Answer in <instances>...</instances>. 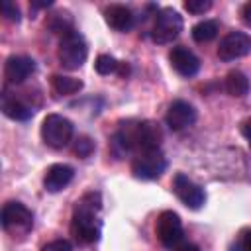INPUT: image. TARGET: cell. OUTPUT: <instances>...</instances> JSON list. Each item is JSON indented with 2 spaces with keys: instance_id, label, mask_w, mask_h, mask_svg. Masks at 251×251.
Masks as SVG:
<instances>
[{
  "instance_id": "31",
  "label": "cell",
  "mask_w": 251,
  "mask_h": 251,
  "mask_svg": "<svg viewBox=\"0 0 251 251\" xmlns=\"http://www.w3.org/2000/svg\"><path fill=\"white\" fill-rule=\"evenodd\" d=\"M118 73H120L122 76H127V75H129V65H127L126 61H120V67H118Z\"/></svg>"
},
{
  "instance_id": "17",
  "label": "cell",
  "mask_w": 251,
  "mask_h": 251,
  "mask_svg": "<svg viewBox=\"0 0 251 251\" xmlns=\"http://www.w3.org/2000/svg\"><path fill=\"white\" fill-rule=\"evenodd\" d=\"M226 90L235 96V98H243L247 92H249V78L245 73L241 71H229L226 75Z\"/></svg>"
},
{
  "instance_id": "7",
  "label": "cell",
  "mask_w": 251,
  "mask_h": 251,
  "mask_svg": "<svg viewBox=\"0 0 251 251\" xmlns=\"http://www.w3.org/2000/svg\"><path fill=\"white\" fill-rule=\"evenodd\" d=\"M165 169H167V159L161 153V149L137 153V157L131 163L133 176L141 180H155L165 173Z\"/></svg>"
},
{
  "instance_id": "13",
  "label": "cell",
  "mask_w": 251,
  "mask_h": 251,
  "mask_svg": "<svg viewBox=\"0 0 251 251\" xmlns=\"http://www.w3.org/2000/svg\"><path fill=\"white\" fill-rule=\"evenodd\" d=\"M35 71V61L25 55H12L4 65V78L10 84H22Z\"/></svg>"
},
{
  "instance_id": "27",
  "label": "cell",
  "mask_w": 251,
  "mask_h": 251,
  "mask_svg": "<svg viewBox=\"0 0 251 251\" xmlns=\"http://www.w3.org/2000/svg\"><path fill=\"white\" fill-rule=\"evenodd\" d=\"M241 133L245 135V139H247V143H249V147H251V118L243 122V126H241Z\"/></svg>"
},
{
  "instance_id": "6",
  "label": "cell",
  "mask_w": 251,
  "mask_h": 251,
  "mask_svg": "<svg viewBox=\"0 0 251 251\" xmlns=\"http://www.w3.org/2000/svg\"><path fill=\"white\" fill-rule=\"evenodd\" d=\"M155 233H157V239L161 241L163 247L176 249L182 243V237H184L180 216L173 210L161 212L159 218H157V224H155Z\"/></svg>"
},
{
  "instance_id": "29",
  "label": "cell",
  "mask_w": 251,
  "mask_h": 251,
  "mask_svg": "<svg viewBox=\"0 0 251 251\" xmlns=\"http://www.w3.org/2000/svg\"><path fill=\"white\" fill-rule=\"evenodd\" d=\"M175 251H202L198 245H194V243H180Z\"/></svg>"
},
{
  "instance_id": "5",
  "label": "cell",
  "mask_w": 251,
  "mask_h": 251,
  "mask_svg": "<svg viewBox=\"0 0 251 251\" xmlns=\"http://www.w3.org/2000/svg\"><path fill=\"white\" fill-rule=\"evenodd\" d=\"M182 31V16L173 10V8H161L155 14V22H153V29H151V39L159 45L171 43L173 39H176Z\"/></svg>"
},
{
  "instance_id": "12",
  "label": "cell",
  "mask_w": 251,
  "mask_h": 251,
  "mask_svg": "<svg viewBox=\"0 0 251 251\" xmlns=\"http://www.w3.org/2000/svg\"><path fill=\"white\" fill-rule=\"evenodd\" d=\"M169 61L173 65V69L180 75V76H194L200 71V59L184 45H176L169 51Z\"/></svg>"
},
{
  "instance_id": "11",
  "label": "cell",
  "mask_w": 251,
  "mask_h": 251,
  "mask_svg": "<svg viewBox=\"0 0 251 251\" xmlns=\"http://www.w3.org/2000/svg\"><path fill=\"white\" fill-rule=\"evenodd\" d=\"M165 122L173 131L186 129L196 122V108L186 100H175L169 104V110L165 114Z\"/></svg>"
},
{
  "instance_id": "22",
  "label": "cell",
  "mask_w": 251,
  "mask_h": 251,
  "mask_svg": "<svg viewBox=\"0 0 251 251\" xmlns=\"http://www.w3.org/2000/svg\"><path fill=\"white\" fill-rule=\"evenodd\" d=\"M94 149H96V145H94L92 137H88V135H78V137L75 139V143H73V151H75V155H78L80 159L90 157V155L94 153Z\"/></svg>"
},
{
  "instance_id": "20",
  "label": "cell",
  "mask_w": 251,
  "mask_h": 251,
  "mask_svg": "<svg viewBox=\"0 0 251 251\" xmlns=\"http://www.w3.org/2000/svg\"><path fill=\"white\" fill-rule=\"evenodd\" d=\"M47 25H49V29H51V31L61 33V37H63V35H67V33H71V31H75V29H73V20L69 18V14H67V12H57V14L49 16Z\"/></svg>"
},
{
  "instance_id": "15",
  "label": "cell",
  "mask_w": 251,
  "mask_h": 251,
  "mask_svg": "<svg viewBox=\"0 0 251 251\" xmlns=\"http://www.w3.org/2000/svg\"><path fill=\"white\" fill-rule=\"evenodd\" d=\"M75 176V169L65 163H55L45 171L43 186L47 192H61Z\"/></svg>"
},
{
  "instance_id": "30",
  "label": "cell",
  "mask_w": 251,
  "mask_h": 251,
  "mask_svg": "<svg viewBox=\"0 0 251 251\" xmlns=\"http://www.w3.org/2000/svg\"><path fill=\"white\" fill-rule=\"evenodd\" d=\"M51 4H53L51 0H33V2H31L33 8H49Z\"/></svg>"
},
{
  "instance_id": "19",
  "label": "cell",
  "mask_w": 251,
  "mask_h": 251,
  "mask_svg": "<svg viewBox=\"0 0 251 251\" xmlns=\"http://www.w3.org/2000/svg\"><path fill=\"white\" fill-rule=\"evenodd\" d=\"M220 31V25L216 20H202L192 27V39L198 43H208L212 41Z\"/></svg>"
},
{
  "instance_id": "21",
  "label": "cell",
  "mask_w": 251,
  "mask_h": 251,
  "mask_svg": "<svg viewBox=\"0 0 251 251\" xmlns=\"http://www.w3.org/2000/svg\"><path fill=\"white\" fill-rule=\"evenodd\" d=\"M118 67H120V61H116V57L108 55V53H102L96 57L94 61V69L98 75L106 76V75H112V73H118Z\"/></svg>"
},
{
  "instance_id": "4",
  "label": "cell",
  "mask_w": 251,
  "mask_h": 251,
  "mask_svg": "<svg viewBox=\"0 0 251 251\" xmlns=\"http://www.w3.org/2000/svg\"><path fill=\"white\" fill-rule=\"evenodd\" d=\"M57 57H59V63L69 71L80 69L88 57V45H86L84 37L78 31H71V33L63 35L59 41Z\"/></svg>"
},
{
  "instance_id": "16",
  "label": "cell",
  "mask_w": 251,
  "mask_h": 251,
  "mask_svg": "<svg viewBox=\"0 0 251 251\" xmlns=\"http://www.w3.org/2000/svg\"><path fill=\"white\" fill-rule=\"evenodd\" d=\"M104 20L106 24L116 31H127L133 27L135 16L133 12L124 4H110L104 8Z\"/></svg>"
},
{
  "instance_id": "3",
  "label": "cell",
  "mask_w": 251,
  "mask_h": 251,
  "mask_svg": "<svg viewBox=\"0 0 251 251\" xmlns=\"http://www.w3.org/2000/svg\"><path fill=\"white\" fill-rule=\"evenodd\" d=\"M75 126L61 114H49L41 122V139L51 149H63L73 141Z\"/></svg>"
},
{
  "instance_id": "2",
  "label": "cell",
  "mask_w": 251,
  "mask_h": 251,
  "mask_svg": "<svg viewBox=\"0 0 251 251\" xmlns=\"http://www.w3.org/2000/svg\"><path fill=\"white\" fill-rule=\"evenodd\" d=\"M161 127L159 124L145 120V122H124L120 124L118 131L112 137V147L124 155V153H145V151H155L161 145Z\"/></svg>"
},
{
  "instance_id": "24",
  "label": "cell",
  "mask_w": 251,
  "mask_h": 251,
  "mask_svg": "<svg viewBox=\"0 0 251 251\" xmlns=\"http://www.w3.org/2000/svg\"><path fill=\"white\" fill-rule=\"evenodd\" d=\"M2 12H4V18L8 20V22H20L22 20V14H20V8H18V4H14V2H10V0H4L2 2Z\"/></svg>"
},
{
  "instance_id": "23",
  "label": "cell",
  "mask_w": 251,
  "mask_h": 251,
  "mask_svg": "<svg viewBox=\"0 0 251 251\" xmlns=\"http://www.w3.org/2000/svg\"><path fill=\"white\" fill-rule=\"evenodd\" d=\"M212 8V0H186L184 2V10L198 16V14H204Z\"/></svg>"
},
{
  "instance_id": "26",
  "label": "cell",
  "mask_w": 251,
  "mask_h": 251,
  "mask_svg": "<svg viewBox=\"0 0 251 251\" xmlns=\"http://www.w3.org/2000/svg\"><path fill=\"white\" fill-rule=\"evenodd\" d=\"M239 16H241V22H243L247 27H251V0H249V2H245V4L241 6Z\"/></svg>"
},
{
  "instance_id": "25",
  "label": "cell",
  "mask_w": 251,
  "mask_h": 251,
  "mask_svg": "<svg viewBox=\"0 0 251 251\" xmlns=\"http://www.w3.org/2000/svg\"><path fill=\"white\" fill-rule=\"evenodd\" d=\"M41 251H73V245L67 239H53V241L45 243L41 247Z\"/></svg>"
},
{
  "instance_id": "28",
  "label": "cell",
  "mask_w": 251,
  "mask_h": 251,
  "mask_svg": "<svg viewBox=\"0 0 251 251\" xmlns=\"http://www.w3.org/2000/svg\"><path fill=\"white\" fill-rule=\"evenodd\" d=\"M241 249L243 251H251V229H247L241 237Z\"/></svg>"
},
{
  "instance_id": "10",
  "label": "cell",
  "mask_w": 251,
  "mask_h": 251,
  "mask_svg": "<svg viewBox=\"0 0 251 251\" xmlns=\"http://www.w3.org/2000/svg\"><path fill=\"white\" fill-rule=\"evenodd\" d=\"M251 53V35L245 31H229L218 45V57L226 63Z\"/></svg>"
},
{
  "instance_id": "9",
  "label": "cell",
  "mask_w": 251,
  "mask_h": 251,
  "mask_svg": "<svg viewBox=\"0 0 251 251\" xmlns=\"http://www.w3.org/2000/svg\"><path fill=\"white\" fill-rule=\"evenodd\" d=\"M2 227L6 231H29L33 226L31 210L22 202H6L2 208Z\"/></svg>"
},
{
  "instance_id": "8",
  "label": "cell",
  "mask_w": 251,
  "mask_h": 251,
  "mask_svg": "<svg viewBox=\"0 0 251 251\" xmlns=\"http://www.w3.org/2000/svg\"><path fill=\"white\" fill-rule=\"evenodd\" d=\"M173 190L176 198L190 210H200L206 202V192L194 180H190L184 173H176L173 178Z\"/></svg>"
},
{
  "instance_id": "18",
  "label": "cell",
  "mask_w": 251,
  "mask_h": 251,
  "mask_svg": "<svg viewBox=\"0 0 251 251\" xmlns=\"http://www.w3.org/2000/svg\"><path fill=\"white\" fill-rule=\"evenodd\" d=\"M51 86L57 94H63V96H71V94H76L82 90L84 82L80 78H75V76H67V75H53L51 76Z\"/></svg>"
},
{
  "instance_id": "14",
  "label": "cell",
  "mask_w": 251,
  "mask_h": 251,
  "mask_svg": "<svg viewBox=\"0 0 251 251\" xmlns=\"http://www.w3.org/2000/svg\"><path fill=\"white\" fill-rule=\"evenodd\" d=\"M0 108H2V114L14 122H27L31 116H33V106L25 104L24 100L16 98V94L4 90L2 92V100H0Z\"/></svg>"
},
{
  "instance_id": "1",
  "label": "cell",
  "mask_w": 251,
  "mask_h": 251,
  "mask_svg": "<svg viewBox=\"0 0 251 251\" xmlns=\"http://www.w3.org/2000/svg\"><path fill=\"white\" fill-rule=\"evenodd\" d=\"M102 196L96 190H90L80 196V200L75 204L73 220H71V235L80 245H90L100 239L102 231Z\"/></svg>"
}]
</instances>
